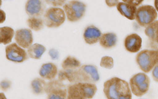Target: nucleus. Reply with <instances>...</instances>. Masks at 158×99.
Listing matches in <instances>:
<instances>
[{
    "label": "nucleus",
    "mask_w": 158,
    "mask_h": 99,
    "mask_svg": "<svg viewBox=\"0 0 158 99\" xmlns=\"http://www.w3.org/2000/svg\"><path fill=\"white\" fill-rule=\"evenodd\" d=\"M103 93L106 99H132L129 83L119 77L106 80L103 84Z\"/></svg>",
    "instance_id": "1"
},
{
    "label": "nucleus",
    "mask_w": 158,
    "mask_h": 99,
    "mask_svg": "<svg viewBox=\"0 0 158 99\" xmlns=\"http://www.w3.org/2000/svg\"><path fill=\"white\" fill-rule=\"evenodd\" d=\"M136 62L143 73H149L158 63V49H147L136 56Z\"/></svg>",
    "instance_id": "2"
},
{
    "label": "nucleus",
    "mask_w": 158,
    "mask_h": 99,
    "mask_svg": "<svg viewBox=\"0 0 158 99\" xmlns=\"http://www.w3.org/2000/svg\"><path fill=\"white\" fill-rule=\"evenodd\" d=\"M100 80V74L97 67L91 64L82 65L75 71V83H93L95 84Z\"/></svg>",
    "instance_id": "3"
},
{
    "label": "nucleus",
    "mask_w": 158,
    "mask_h": 99,
    "mask_svg": "<svg viewBox=\"0 0 158 99\" xmlns=\"http://www.w3.org/2000/svg\"><path fill=\"white\" fill-rule=\"evenodd\" d=\"M129 84L132 94L137 97H142L149 91L151 80L146 73H137L131 77Z\"/></svg>",
    "instance_id": "4"
},
{
    "label": "nucleus",
    "mask_w": 158,
    "mask_h": 99,
    "mask_svg": "<svg viewBox=\"0 0 158 99\" xmlns=\"http://www.w3.org/2000/svg\"><path fill=\"white\" fill-rule=\"evenodd\" d=\"M66 19L69 22H77L81 19L86 10V5L81 1H68L63 6Z\"/></svg>",
    "instance_id": "5"
},
{
    "label": "nucleus",
    "mask_w": 158,
    "mask_h": 99,
    "mask_svg": "<svg viewBox=\"0 0 158 99\" xmlns=\"http://www.w3.org/2000/svg\"><path fill=\"white\" fill-rule=\"evenodd\" d=\"M66 19L64 10L60 7H49L43 15L45 26L49 28L60 27L64 23Z\"/></svg>",
    "instance_id": "6"
},
{
    "label": "nucleus",
    "mask_w": 158,
    "mask_h": 99,
    "mask_svg": "<svg viewBox=\"0 0 158 99\" xmlns=\"http://www.w3.org/2000/svg\"><path fill=\"white\" fill-rule=\"evenodd\" d=\"M157 12L154 6L151 5H143L137 8L135 19L142 27H148L149 25L156 21Z\"/></svg>",
    "instance_id": "7"
},
{
    "label": "nucleus",
    "mask_w": 158,
    "mask_h": 99,
    "mask_svg": "<svg viewBox=\"0 0 158 99\" xmlns=\"http://www.w3.org/2000/svg\"><path fill=\"white\" fill-rule=\"evenodd\" d=\"M67 91L68 87L59 79L49 80L45 89L47 99H66Z\"/></svg>",
    "instance_id": "8"
},
{
    "label": "nucleus",
    "mask_w": 158,
    "mask_h": 99,
    "mask_svg": "<svg viewBox=\"0 0 158 99\" xmlns=\"http://www.w3.org/2000/svg\"><path fill=\"white\" fill-rule=\"evenodd\" d=\"M6 59L14 63H23L28 59L27 52L17 43H10L6 47Z\"/></svg>",
    "instance_id": "9"
},
{
    "label": "nucleus",
    "mask_w": 158,
    "mask_h": 99,
    "mask_svg": "<svg viewBox=\"0 0 158 99\" xmlns=\"http://www.w3.org/2000/svg\"><path fill=\"white\" fill-rule=\"evenodd\" d=\"M25 9L29 17L41 18L46 10V3L41 0H29L26 2Z\"/></svg>",
    "instance_id": "10"
},
{
    "label": "nucleus",
    "mask_w": 158,
    "mask_h": 99,
    "mask_svg": "<svg viewBox=\"0 0 158 99\" xmlns=\"http://www.w3.org/2000/svg\"><path fill=\"white\" fill-rule=\"evenodd\" d=\"M15 43L23 49H29L33 44V35L31 29H19L15 32Z\"/></svg>",
    "instance_id": "11"
},
{
    "label": "nucleus",
    "mask_w": 158,
    "mask_h": 99,
    "mask_svg": "<svg viewBox=\"0 0 158 99\" xmlns=\"http://www.w3.org/2000/svg\"><path fill=\"white\" fill-rule=\"evenodd\" d=\"M101 36L102 32L98 27L94 25H89L85 28L83 32V40L87 44L93 45L100 42Z\"/></svg>",
    "instance_id": "12"
},
{
    "label": "nucleus",
    "mask_w": 158,
    "mask_h": 99,
    "mask_svg": "<svg viewBox=\"0 0 158 99\" xmlns=\"http://www.w3.org/2000/svg\"><path fill=\"white\" fill-rule=\"evenodd\" d=\"M124 47L128 52H140L142 47V38L137 33L127 35L124 40Z\"/></svg>",
    "instance_id": "13"
},
{
    "label": "nucleus",
    "mask_w": 158,
    "mask_h": 99,
    "mask_svg": "<svg viewBox=\"0 0 158 99\" xmlns=\"http://www.w3.org/2000/svg\"><path fill=\"white\" fill-rule=\"evenodd\" d=\"M144 33L148 38V46L151 49H158V20L145 28Z\"/></svg>",
    "instance_id": "14"
},
{
    "label": "nucleus",
    "mask_w": 158,
    "mask_h": 99,
    "mask_svg": "<svg viewBox=\"0 0 158 99\" xmlns=\"http://www.w3.org/2000/svg\"><path fill=\"white\" fill-rule=\"evenodd\" d=\"M39 74L44 80H52L58 74V68L53 63H43L39 71Z\"/></svg>",
    "instance_id": "15"
},
{
    "label": "nucleus",
    "mask_w": 158,
    "mask_h": 99,
    "mask_svg": "<svg viewBox=\"0 0 158 99\" xmlns=\"http://www.w3.org/2000/svg\"><path fill=\"white\" fill-rule=\"evenodd\" d=\"M117 9L120 13V15L124 16L125 18L128 19L130 20L135 19L137 10V7H136V6L127 4L124 2H120L117 5Z\"/></svg>",
    "instance_id": "16"
},
{
    "label": "nucleus",
    "mask_w": 158,
    "mask_h": 99,
    "mask_svg": "<svg viewBox=\"0 0 158 99\" xmlns=\"http://www.w3.org/2000/svg\"><path fill=\"white\" fill-rule=\"evenodd\" d=\"M82 95L86 99H91L94 97L97 91V87L93 83H75Z\"/></svg>",
    "instance_id": "17"
},
{
    "label": "nucleus",
    "mask_w": 158,
    "mask_h": 99,
    "mask_svg": "<svg viewBox=\"0 0 158 99\" xmlns=\"http://www.w3.org/2000/svg\"><path fill=\"white\" fill-rule=\"evenodd\" d=\"M117 43V36L114 32H109L102 34L100 40V44L104 49L114 47Z\"/></svg>",
    "instance_id": "18"
},
{
    "label": "nucleus",
    "mask_w": 158,
    "mask_h": 99,
    "mask_svg": "<svg viewBox=\"0 0 158 99\" xmlns=\"http://www.w3.org/2000/svg\"><path fill=\"white\" fill-rule=\"evenodd\" d=\"M15 36V31L9 26L0 27V44L9 45Z\"/></svg>",
    "instance_id": "19"
},
{
    "label": "nucleus",
    "mask_w": 158,
    "mask_h": 99,
    "mask_svg": "<svg viewBox=\"0 0 158 99\" xmlns=\"http://www.w3.org/2000/svg\"><path fill=\"white\" fill-rule=\"evenodd\" d=\"M46 47L40 43H33L29 49H27L26 52H27L29 57L39 60V59L41 58L43 54L46 52Z\"/></svg>",
    "instance_id": "20"
},
{
    "label": "nucleus",
    "mask_w": 158,
    "mask_h": 99,
    "mask_svg": "<svg viewBox=\"0 0 158 99\" xmlns=\"http://www.w3.org/2000/svg\"><path fill=\"white\" fill-rule=\"evenodd\" d=\"M81 67V63L78 59L72 56H68L62 62V68L63 70H77Z\"/></svg>",
    "instance_id": "21"
},
{
    "label": "nucleus",
    "mask_w": 158,
    "mask_h": 99,
    "mask_svg": "<svg viewBox=\"0 0 158 99\" xmlns=\"http://www.w3.org/2000/svg\"><path fill=\"white\" fill-rule=\"evenodd\" d=\"M47 83L44 80V79L36 77L33 79L31 82V88H32V92L35 94H41L43 92H45V89Z\"/></svg>",
    "instance_id": "22"
},
{
    "label": "nucleus",
    "mask_w": 158,
    "mask_h": 99,
    "mask_svg": "<svg viewBox=\"0 0 158 99\" xmlns=\"http://www.w3.org/2000/svg\"><path fill=\"white\" fill-rule=\"evenodd\" d=\"M27 25L29 29L34 31H40L43 29L45 26L43 19L36 18V17H29L27 19Z\"/></svg>",
    "instance_id": "23"
},
{
    "label": "nucleus",
    "mask_w": 158,
    "mask_h": 99,
    "mask_svg": "<svg viewBox=\"0 0 158 99\" xmlns=\"http://www.w3.org/2000/svg\"><path fill=\"white\" fill-rule=\"evenodd\" d=\"M66 99H86L82 95L77 88L76 84H71L68 86L67 97Z\"/></svg>",
    "instance_id": "24"
},
{
    "label": "nucleus",
    "mask_w": 158,
    "mask_h": 99,
    "mask_svg": "<svg viewBox=\"0 0 158 99\" xmlns=\"http://www.w3.org/2000/svg\"><path fill=\"white\" fill-rule=\"evenodd\" d=\"M76 71V70H75ZM75 71L73 70H62L58 73V79L61 81L67 80L70 83L74 84V77H75Z\"/></svg>",
    "instance_id": "25"
},
{
    "label": "nucleus",
    "mask_w": 158,
    "mask_h": 99,
    "mask_svg": "<svg viewBox=\"0 0 158 99\" xmlns=\"http://www.w3.org/2000/svg\"><path fill=\"white\" fill-rule=\"evenodd\" d=\"M100 64L101 67L110 70L114 67V59H113V57H109V56H104L101 58Z\"/></svg>",
    "instance_id": "26"
},
{
    "label": "nucleus",
    "mask_w": 158,
    "mask_h": 99,
    "mask_svg": "<svg viewBox=\"0 0 158 99\" xmlns=\"http://www.w3.org/2000/svg\"><path fill=\"white\" fill-rule=\"evenodd\" d=\"M45 2L52 6V7H59V6H63L66 3V1L64 0H46Z\"/></svg>",
    "instance_id": "27"
},
{
    "label": "nucleus",
    "mask_w": 158,
    "mask_h": 99,
    "mask_svg": "<svg viewBox=\"0 0 158 99\" xmlns=\"http://www.w3.org/2000/svg\"><path fill=\"white\" fill-rule=\"evenodd\" d=\"M49 55L52 58V60H58L59 59V51L56 49H50L49 51Z\"/></svg>",
    "instance_id": "28"
},
{
    "label": "nucleus",
    "mask_w": 158,
    "mask_h": 99,
    "mask_svg": "<svg viewBox=\"0 0 158 99\" xmlns=\"http://www.w3.org/2000/svg\"><path fill=\"white\" fill-rule=\"evenodd\" d=\"M123 2L127 3V4L132 5V6L137 7V6H140V5L143 2V0H140V1H137V0H123Z\"/></svg>",
    "instance_id": "29"
},
{
    "label": "nucleus",
    "mask_w": 158,
    "mask_h": 99,
    "mask_svg": "<svg viewBox=\"0 0 158 99\" xmlns=\"http://www.w3.org/2000/svg\"><path fill=\"white\" fill-rule=\"evenodd\" d=\"M11 86V83L9 81V80H3L0 83V88L1 89L4 90V91H6V90L9 89Z\"/></svg>",
    "instance_id": "30"
},
{
    "label": "nucleus",
    "mask_w": 158,
    "mask_h": 99,
    "mask_svg": "<svg viewBox=\"0 0 158 99\" xmlns=\"http://www.w3.org/2000/svg\"><path fill=\"white\" fill-rule=\"evenodd\" d=\"M152 77L156 82H158V63L152 70Z\"/></svg>",
    "instance_id": "31"
},
{
    "label": "nucleus",
    "mask_w": 158,
    "mask_h": 99,
    "mask_svg": "<svg viewBox=\"0 0 158 99\" xmlns=\"http://www.w3.org/2000/svg\"><path fill=\"white\" fill-rule=\"evenodd\" d=\"M105 2L109 7H114V6H117L120 2L117 1V0H106V1H105Z\"/></svg>",
    "instance_id": "32"
},
{
    "label": "nucleus",
    "mask_w": 158,
    "mask_h": 99,
    "mask_svg": "<svg viewBox=\"0 0 158 99\" xmlns=\"http://www.w3.org/2000/svg\"><path fill=\"white\" fill-rule=\"evenodd\" d=\"M6 19V12H5L3 10H2V9H0V23H4Z\"/></svg>",
    "instance_id": "33"
},
{
    "label": "nucleus",
    "mask_w": 158,
    "mask_h": 99,
    "mask_svg": "<svg viewBox=\"0 0 158 99\" xmlns=\"http://www.w3.org/2000/svg\"><path fill=\"white\" fill-rule=\"evenodd\" d=\"M154 8H155V9L158 12V0H155L154 1Z\"/></svg>",
    "instance_id": "34"
},
{
    "label": "nucleus",
    "mask_w": 158,
    "mask_h": 99,
    "mask_svg": "<svg viewBox=\"0 0 158 99\" xmlns=\"http://www.w3.org/2000/svg\"><path fill=\"white\" fill-rule=\"evenodd\" d=\"M0 99H7L4 93H0Z\"/></svg>",
    "instance_id": "35"
},
{
    "label": "nucleus",
    "mask_w": 158,
    "mask_h": 99,
    "mask_svg": "<svg viewBox=\"0 0 158 99\" xmlns=\"http://www.w3.org/2000/svg\"><path fill=\"white\" fill-rule=\"evenodd\" d=\"M2 2L1 0H0V7H1V6H2Z\"/></svg>",
    "instance_id": "36"
}]
</instances>
